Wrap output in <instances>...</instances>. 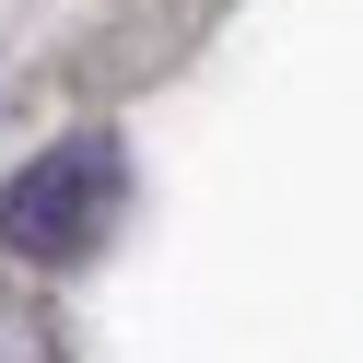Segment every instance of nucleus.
Here are the masks:
<instances>
[{"instance_id":"f257e3e1","label":"nucleus","mask_w":363,"mask_h":363,"mask_svg":"<svg viewBox=\"0 0 363 363\" xmlns=\"http://www.w3.org/2000/svg\"><path fill=\"white\" fill-rule=\"evenodd\" d=\"M118 199H129L118 152H106V141H59V152H35V164L0 188V246L35 258V269H71V258H94V246H106Z\"/></svg>"}]
</instances>
